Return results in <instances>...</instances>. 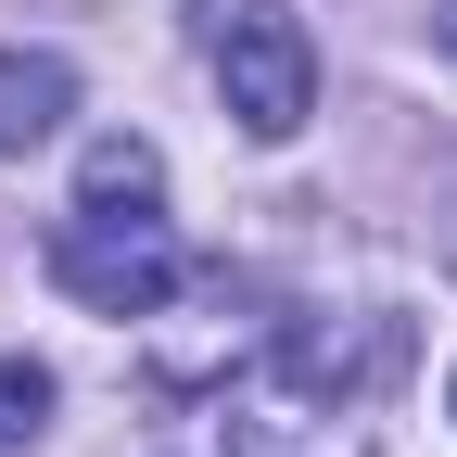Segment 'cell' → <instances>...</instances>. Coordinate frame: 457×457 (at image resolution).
Wrapping results in <instances>:
<instances>
[{
  "mask_svg": "<svg viewBox=\"0 0 457 457\" xmlns=\"http://www.w3.org/2000/svg\"><path fill=\"white\" fill-rule=\"evenodd\" d=\"M191 38H204L228 114H242L254 140H293L318 114V38H305L293 0H191Z\"/></svg>",
  "mask_w": 457,
  "mask_h": 457,
  "instance_id": "obj_1",
  "label": "cell"
},
{
  "mask_svg": "<svg viewBox=\"0 0 457 457\" xmlns=\"http://www.w3.org/2000/svg\"><path fill=\"white\" fill-rule=\"evenodd\" d=\"M51 279L89 305V318H153V305H179V228H165L153 204H77L64 228H51Z\"/></svg>",
  "mask_w": 457,
  "mask_h": 457,
  "instance_id": "obj_2",
  "label": "cell"
},
{
  "mask_svg": "<svg viewBox=\"0 0 457 457\" xmlns=\"http://www.w3.org/2000/svg\"><path fill=\"white\" fill-rule=\"evenodd\" d=\"M64 114H77V64L64 51H0V153L64 140Z\"/></svg>",
  "mask_w": 457,
  "mask_h": 457,
  "instance_id": "obj_3",
  "label": "cell"
},
{
  "mask_svg": "<svg viewBox=\"0 0 457 457\" xmlns=\"http://www.w3.org/2000/svg\"><path fill=\"white\" fill-rule=\"evenodd\" d=\"M153 191H165V153H153V140H89L77 204H153Z\"/></svg>",
  "mask_w": 457,
  "mask_h": 457,
  "instance_id": "obj_4",
  "label": "cell"
},
{
  "mask_svg": "<svg viewBox=\"0 0 457 457\" xmlns=\"http://www.w3.org/2000/svg\"><path fill=\"white\" fill-rule=\"evenodd\" d=\"M38 432H51V369L0 356V445H38Z\"/></svg>",
  "mask_w": 457,
  "mask_h": 457,
  "instance_id": "obj_5",
  "label": "cell"
},
{
  "mask_svg": "<svg viewBox=\"0 0 457 457\" xmlns=\"http://www.w3.org/2000/svg\"><path fill=\"white\" fill-rule=\"evenodd\" d=\"M445 407H457V394H445Z\"/></svg>",
  "mask_w": 457,
  "mask_h": 457,
  "instance_id": "obj_6",
  "label": "cell"
}]
</instances>
